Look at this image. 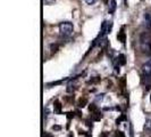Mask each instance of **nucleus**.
Listing matches in <instances>:
<instances>
[{
    "mask_svg": "<svg viewBox=\"0 0 151 137\" xmlns=\"http://www.w3.org/2000/svg\"><path fill=\"white\" fill-rule=\"evenodd\" d=\"M74 31V25L70 22H63L59 24V33L61 37H69Z\"/></svg>",
    "mask_w": 151,
    "mask_h": 137,
    "instance_id": "nucleus-1",
    "label": "nucleus"
},
{
    "mask_svg": "<svg viewBox=\"0 0 151 137\" xmlns=\"http://www.w3.org/2000/svg\"><path fill=\"white\" fill-rule=\"evenodd\" d=\"M140 45L142 52L145 54H151V38L148 34H143L140 40Z\"/></svg>",
    "mask_w": 151,
    "mask_h": 137,
    "instance_id": "nucleus-2",
    "label": "nucleus"
},
{
    "mask_svg": "<svg viewBox=\"0 0 151 137\" xmlns=\"http://www.w3.org/2000/svg\"><path fill=\"white\" fill-rule=\"evenodd\" d=\"M111 26H113V23L111 22H105L102 23V26H101V31H100V37H104L105 34L109 33L110 30H111Z\"/></svg>",
    "mask_w": 151,
    "mask_h": 137,
    "instance_id": "nucleus-3",
    "label": "nucleus"
},
{
    "mask_svg": "<svg viewBox=\"0 0 151 137\" xmlns=\"http://www.w3.org/2000/svg\"><path fill=\"white\" fill-rule=\"evenodd\" d=\"M141 71H142V74L144 77H151V60L147 63H144L141 68Z\"/></svg>",
    "mask_w": 151,
    "mask_h": 137,
    "instance_id": "nucleus-4",
    "label": "nucleus"
},
{
    "mask_svg": "<svg viewBox=\"0 0 151 137\" xmlns=\"http://www.w3.org/2000/svg\"><path fill=\"white\" fill-rule=\"evenodd\" d=\"M116 8H117V2H116V0H110L109 7H108V13H109V14H114L115 10H116Z\"/></svg>",
    "mask_w": 151,
    "mask_h": 137,
    "instance_id": "nucleus-5",
    "label": "nucleus"
},
{
    "mask_svg": "<svg viewBox=\"0 0 151 137\" xmlns=\"http://www.w3.org/2000/svg\"><path fill=\"white\" fill-rule=\"evenodd\" d=\"M55 112L58 114L61 113V105L60 103H59V101H56L55 102Z\"/></svg>",
    "mask_w": 151,
    "mask_h": 137,
    "instance_id": "nucleus-6",
    "label": "nucleus"
},
{
    "mask_svg": "<svg viewBox=\"0 0 151 137\" xmlns=\"http://www.w3.org/2000/svg\"><path fill=\"white\" fill-rule=\"evenodd\" d=\"M144 129L147 130V131H149V133H151V119H147V120H145Z\"/></svg>",
    "mask_w": 151,
    "mask_h": 137,
    "instance_id": "nucleus-7",
    "label": "nucleus"
},
{
    "mask_svg": "<svg viewBox=\"0 0 151 137\" xmlns=\"http://www.w3.org/2000/svg\"><path fill=\"white\" fill-rule=\"evenodd\" d=\"M117 60H118L117 62H118V64H119V65H124V64L126 63V61H125V56H124V55H119Z\"/></svg>",
    "mask_w": 151,
    "mask_h": 137,
    "instance_id": "nucleus-8",
    "label": "nucleus"
},
{
    "mask_svg": "<svg viewBox=\"0 0 151 137\" xmlns=\"http://www.w3.org/2000/svg\"><path fill=\"white\" fill-rule=\"evenodd\" d=\"M118 39L121 40L122 42H125V32H124V30H123V29H122L121 33L118 34Z\"/></svg>",
    "mask_w": 151,
    "mask_h": 137,
    "instance_id": "nucleus-9",
    "label": "nucleus"
},
{
    "mask_svg": "<svg viewBox=\"0 0 151 137\" xmlns=\"http://www.w3.org/2000/svg\"><path fill=\"white\" fill-rule=\"evenodd\" d=\"M86 104V98H81L80 99V102H78V106H81V107H83L84 105Z\"/></svg>",
    "mask_w": 151,
    "mask_h": 137,
    "instance_id": "nucleus-10",
    "label": "nucleus"
},
{
    "mask_svg": "<svg viewBox=\"0 0 151 137\" xmlns=\"http://www.w3.org/2000/svg\"><path fill=\"white\" fill-rule=\"evenodd\" d=\"M55 1L56 0H43V2H45V5H52Z\"/></svg>",
    "mask_w": 151,
    "mask_h": 137,
    "instance_id": "nucleus-11",
    "label": "nucleus"
},
{
    "mask_svg": "<svg viewBox=\"0 0 151 137\" xmlns=\"http://www.w3.org/2000/svg\"><path fill=\"white\" fill-rule=\"evenodd\" d=\"M84 1H85L88 5H93V4H94L97 0H84Z\"/></svg>",
    "mask_w": 151,
    "mask_h": 137,
    "instance_id": "nucleus-12",
    "label": "nucleus"
},
{
    "mask_svg": "<svg viewBox=\"0 0 151 137\" xmlns=\"http://www.w3.org/2000/svg\"><path fill=\"white\" fill-rule=\"evenodd\" d=\"M116 137H124V135L122 134V131H116Z\"/></svg>",
    "mask_w": 151,
    "mask_h": 137,
    "instance_id": "nucleus-13",
    "label": "nucleus"
},
{
    "mask_svg": "<svg viewBox=\"0 0 151 137\" xmlns=\"http://www.w3.org/2000/svg\"><path fill=\"white\" fill-rule=\"evenodd\" d=\"M52 129L53 130H55V129H56V130H59V129H60V127H59V126H53Z\"/></svg>",
    "mask_w": 151,
    "mask_h": 137,
    "instance_id": "nucleus-14",
    "label": "nucleus"
},
{
    "mask_svg": "<svg viewBox=\"0 0 151 137\" xmlns=\"http://www.w3.org/2000/svg\"><path fill=\"white\" fill-rule=\"evenodd\" d=\"M45 137H52V136H51L50 134H48V133H45Z\"/></svg>",
    "mask_w": 151,
    "mask_h": 137,
    "instance_id": "nucleus-15",
    "label": "nucleus"
}]
</instances>
